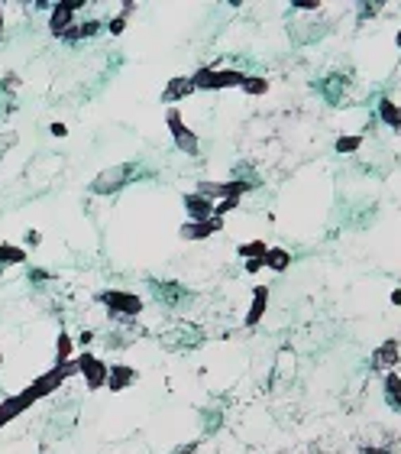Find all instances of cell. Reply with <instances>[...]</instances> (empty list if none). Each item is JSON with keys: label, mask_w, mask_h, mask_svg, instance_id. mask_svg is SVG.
I'll use <instances>...</instances> for the list:
<instances>
[{"label": "cell", "mask_w": 401, "mask_h": 454, "mask_svg": "<svg viewBox=\"0 0 401 454\" xmlns=\"http://www.w3.org/2000/svg\"><path fill=\"white\" fill-rule=\"evenodd\" d=\"M398 363V341H385V344L378 347L376 354H372V367H395Z\"/></svg>", "instance_id": "obj_13"}, {"label": "cell", "mask_w": 401, "mask_h": 454, "mask_svg": "<svg viewBox=\"0 0 401 454\" xmlns=\"http://www.w3.org/2000/svg\"><path fill=\"white\" fill-rule=\"evenodd\" d=\"M363 454H392V451H385V448H363Z\"/></svg>", "instance_id": "obj_34"}, {"label": "cell", "mask_w": 401, "mask_h": 454, "mask_svg": "<svg viewBox=\"0 0 401 454\" xmlns=\"http://www.w3.org/2000/svg\"><path fill=\"white\" fill-rule=\"evenodd\" d=\"M49 133H52V137H69V127H65V123H59V120H55L52 127H49Z\"/></svg>", "instance_id": "obj_29"}, {"label": "cell", "mask_w": 401, "mask_h": 454, "mask_svg": "<svg viewBox=\"0 0 401 454\" xmlns=\"http://www.w3.org/2000/svg\"><path fill=\"white\" fill-rule=\"evenodd\" d=\"M30 260L26 246H13V244H0V266H20V263Z\"/></svg>", "instance_id": "obj_16"}, {"label": "cell", "mask_w": 401, "mask_h": 454, "mask_svg": "<svg viewBox=\"0 0 401 454\" xmlns=\"http://www.w3.org/2000/svg\"><path fill=\"white\" fill-rule=\"evenodd\" d=\"M16 140H20V137H16L13 130H10V133H0V156L7 153L10 147H16Z\"/></svg>", "instance_id": "obj_27"}, {"label": "cell", "mask_w": 401, "mask_h": 454, "mask_svg": "<svg viewBox=\"0 0 401 454\" xmlns=\"http://www.w3.org/2000/svg\"><path fill=\"white\" fill-rule=\"evenodd\" d=\"M133 380H136V370L127 367V363H110V367H107V386H110V393L127 390Z\"/></svg>", "instance_id": "obj_9"}, {"label": "cell", "mask_w": 401, "mask_h": 454, "mask_svg": "<svg viewBox=\"0 0 401 454\" xmlns=\"http://www.w3.org/2000/svg\"><path fill=\"white\" fill-rule=\"evenodd\" d=\"M265 305H269V289H265V285H256V293H252V305H250V312H246V324H250V328H256V324L262 322Z\"/></svg>", "instance_id": "obj_12"}, {"label": "cell", "mask_w": 401, "mask_h": 454, "mask_svg": "<svg viewBox=\"0 0 401 454\" xmlns=\"http://www.w3.org/2000/svg\"><path fill=\"white\" fill-rule=\"evenodd\" d=\"M185 211H188V221H211L214 217V201L204 195H185Z\"/></svg>", "instance_id": "obj_8"}, {"label": "cell", "mask_w": 401, "mask_h": 454, "mask_svg": "<svg viewBox=\"0 0 401 454\" xmlns=\"http://www.w3.org/2000/svg\"><path fill=\"white\" fill-rule=\"evenodd\" d=\"M243 72H233V69H197L191 75V85L194 91H220V88H240L243 85Z\"/></svg>", "instance_id": "obj_1"}, {"label": "cell", "mask_w": 401, "mask_h": 454, "mask_svg": "<svg viewBox=\"0 0 401 454\" xmlns=\"http://www.w3.org/2000/svg\"><path fill=\"white\" fill-rule=\"evenodd\" d=\"M378 117H382L395 133H401V108L395 101H382V104H378Z\"/></svg>", "instance_id": "obj_17"}, {"label": "cell", "mask_w": 401, "mask_h": 454, "mask_svg": "<svg viewBox=\"0 0 401 454\" xmlns=\"http://www.w3.org/2000/svg\"><path fill=\"white\" fill-rule=\"evenodd\" d=\"M4 26H7V16H4V7H0V39H4Z\"/></svg>", "instance_id": "obj_35"}, {"label": "cell", "mask_w": 401, "mask_h": 454, "mask_svg": "<svg viewBox=\"0 0 401 454\" xmlns=\"http://www.w3.org/2000/svg\"><path fill=\"white\" fill-rule=\"evenodd\" d=\"M84 7V0H62L52 7V16H49V30L52 36H65V33L75 26V13Z\"/></svg>", "instance_id": "obj_6"}, {"label": "cell", "mask_w": 401, "mask_h": 454, "mask_svg": "<svg viewBox=\"0 0 401 454\" xmlns=\"http://www.w3.org/2000/svg\"><path fill=\"white\" fill-rule=\"evenodd\" d=\"M0 367H4V354H0Z\"/></svg>", "instance_id": "obj_38"}, {"label": "cell", "mask_w": 401, "mask_h": 454, "mask_svg": "<svg viewBox=\"0 0 401 454\" xmlns=\"http://www.w3.org/2000/svg\"><path fill=\"white\" fill-rule=\"evenodd\" d=\"M197 451V441H191V445H182V448H175L172 454H194Z\"/></svg>", "instance_id": "obj_30"}, {"label": "cell", "mask_w": 401, "mask_h": 454, "mask_svg": "<svg viewBox=\"0 0 401 454\" xmlns=\"http://www.w3.org/2000/svg\"><path fill=\"white\" fill-rule=\"evenodd\" d=\"M133 13V4H127V7H123V13L120 16H114V20H110V23H107V30L114 33V36H120L123 30H127V16Z\"/></svg>", "instance_id": "obj_22"}, {"label": "cell", "mask_w": 401, "mask_h": 454, "mask_svg": "<svg viewBox=\"0 0 401 454\" xmlns=\"http://www.w3.org/2000/svg\"><path fill=\"white\" fill-rule=\"evenodd\" d=\"M26 246H39V244H42V234H39V231H26Z\"/></svg>", "instance_id": "obj_28"}, {"label": "cell", "mask_w": 401, "mask_h": 454, "mask_svg": "<svg viewBox=\"0 0 401 454\" xmlns=\"http://www.w3.org/2000/svg\"><path fill=\"white\" fill-rule=\"evenodd\" d=\"M395 46H398V49H401V30H398V36H395Z\"/></svg>", "instance_id": "obj_37"}, {"label": "cell", "mask_w": 401, "mask_h": 454, "mask_svg": "<svg viewBox=\"0 0 401 454\" xmlns=\"http://www.w3.org/2000/svg\"><path fill=\"white\" fill-rule=\"evenodd\" d=\"M265 250H269V246H265L262 240H250V244L240 246V256H246V260H262Z\"/></svg>", "instance_id": "obj_20"}, {"label": "cell", "mask_w": 401, "mask_h": 454, "mask_svg": "<svg viewBox=\"0 0 401 454\" xmlns=\"http://www.w3.org/2000/svg\"><path fill=\"white\" fill-rule=\"evenodd\" d=\"M191 91H194L191 78H172V81L165 85V91H162V104H178V101L188 98Z\"/></svg>", "instance_id": "obj_11"}, {"label": "cell", "mask_w": 401, "mask_h": 454, "mask_svg": "<svg viewBox=\"0 0 401 454\" xmlns=\"http://www.w3.org/2000/svg\"><path fill=\"white\" fill-rule=\"evenodd\" d=\"M71 351H75V338H69V334L62 331L59 341H55V363H69Z\"/></svg>", "instance_id": "obj_18"}, {"label": "cell", "mask_w": 401, "mask_h": 454, "mask_svg": "<svg viewBox=\"0 0 401 454\" xmlns=\"http://www.w3.org/2000/svg\"><path fill=\"white\" fill-rule=\"evenodd\" d=\"M33 402H36V399H33L30 390H23V393H16V396H10V399L0 402V429H4L7 422H13L16 416H23Z\"/></svg>", "instance_id": "obj_7"}, {"label": "cell", "mask_w": 401, "mask_h": 454, "mask_svg": "<svg viewBox=\"0 0 401 454\" xmlns=\"http://www.w3.org/2000/svg\"><path fill=\"white\" fill-rule=\"evenodd\" d=\"M359 143H363V137H340V140H337V153H340V156L356 153V149H359Z\"/></svg>", "instance_id": "obj_23"}, {"label": "cell", "mask_w": 401, "mask_h": 454, "mask_svg": "<svg viewBox=\"0 0 401 454\" xmlns=\"http://www.w3.org/2000/svg\"><path fill=\"white\" fill-rule=\"evenodd\" d=\"M75 367H78V373L84 377V386H88V390H104V386H107V367H110V363H104L100 357L78 354L75 357Z\"/></svg>", "instance_id": "obj_5"}, {"label": "cell", "mask_w": 401, "mask_h": 454, "mask_svg": "<svg viewBox=\"0 0 401 454\" xmlns=\"http://www.w3.org/2000/svg\"><path fill=\"white\" fill-rule=\"evenodd\" d=\"M262 266H269V270L275 273H285L288 266H291V256H288V250H279V246H269L262 256Z\"/></svg>", "instance_id": "obj_14"}, {"label": "cell", "mask_w": 401, "mask_h": 454, "mask_svg": "<svg viewBox=\"0 0 401 454\" xmlns=\"http://www.w3.org/2000/svg\"><path fill=\"white\" fill-rule=\"evenodd\" d=\"M20 85H23V81H20V75H16V72H4V78H0V91L13 94Z\"/></svg>", "instance_id": "obj_24"}, {"label": "cell", "mask_w": 401, "mask_h": 454, "mask_svg": "<svg viewBox=\"0 0 401 454\" xmlns=\"http://www.w3.org/2000/svg\"><path fill=\"white\" fill-rule=\"evenodd\" d=\"M100 33V23L98 20H84V23H75L69 33L62 39H69V42H81V39H91V36H98Z\"/></svg>", "instance_id": "obj_15"}, {"label": "cell", "mask_w": 401, "mask_h": 454, "mask_svg": "<svg viewBox=\"0 0 401 454\" xmlns=\"http://www.w3.org/2000/svg\"><path fill=\"white\" fill-rule=\"evenodd\" d=\"M236 201H240V198H223V201H217V205H214V217H220V221H223V215H230V211L236 208Z\"/></svg>", "instance_id": "obj_26"}, {"label": "cell", "mask_w": 401, "mask_h": 454, "mask_svg": "<svg viewBox=\"0 0 401 454\" xmlns=\"http://www.w3.org/2000/svg\"><path fill=\"white\" fill-rule=\"evenodd\" d=\"M10 114H16V98L7 91H0V117H10Z\"/></svg>", "instance_id": "obj_25"}, {"label": "cell", "mask_w": 401, "mask_h": 454, "mask_svg": "<svg viewBox=\"0 0 401 454\" xmlns=\"http://www.w3.org/2000/svg\"><path fill=\"white\" fill-rule=\"evenodd\" d=\"M385 393H388V402H392L395 409H401V377H398V373H388Z\"/></svg>", "instance_id": "obj_19"}, {"label": "cell", "mask_w": 401, "mask_h": 454, "mask_svg": "<svg viewBox=\"0 0 401 454\" xmlns=\"http://www.w3.org/2000/svg\"><path fill=\"white\" fill-rule=\"evenodd\" d=\"M392 305H401V289H395L392 293Z\"/></svg>", "instance_id": "obj_36"}, {"label": "cell", "mask_w": 401, "mask_h": 454, "mask_svg": "<svg viewBox=\"0 0 401 454\" xmlns=\"http://www.w3.org/2000/svg\"><path fill=\"white\" fill-rule=\"evenodd\" d=\"M165 123H168V133H172L175 147L182 149L185 156H197L201 143H197V133H194V130H188V123L182 120V110H178V108H168Z\"/></svg>", "instance_id": "obj_3"}, {"label": "cell", "mask_w": 401, "mask_h": 454, "mask_svg": "<svg viewBox=\"0 0 401 454\" xmlns=\"http://www.w3.org/2000/svg\"><path fill=\"white\" fill-rule=\"evenodd\" d=\"M240 88L246 94H265V91H269V81H265V78H256V75H246Z\"/></svg>", "instance_id": "obj_21"}, {"label": "cell", "mask_w": 401, "mask_h": 454, "mask_svg": "<svg viewBox=\"0 0 401 454\" xmlns=\"http://www.w3.org/2000/svg\"><path fill=\"white\" fill-rule=\"evenodd\" d=\"M133 172H136V166H129V162H123V166H110V169H104L91 182V192L94 195H114V192H120L123 185L133 178Z\"/></svg>", "instance_id": "obj_4"}, {"label": "cell", "mask_w": 401, "mask_h": 454, "mask_svg": "<svg viewBox=\"0 0 401 454\" xmlns=\"http://www.w3.org/2000/svg\"><path fill=\"white\" fill-rule=\"evenodd\" d=\"M295 7L298 10H301V7L304 10H318V0H295Z\"/></svg>", "instance_id": "obj_31"}, {"label": "cell", "mask_w": 401, "mask_h": 454, "mask_svg": "<svg viewBox=\"0 0 401 454\" xmlns=\"http://www.w3.org/2000/svg\"><path fill=\"white\" fill-rule=\"evenodd\" d=\"M220 227H223V221H220V217H211V221H188L182 227V237L185 240H207L211 234H217Z\"/></svg>", "instance_id": "obj_10"}, {"label": "cell", "mask_w": 401, "mask_h": 454, "mask_svg": "<svg viewBox=\"0 0 401 454\" xmlns=\"http://www.w3.org/2000/svg\"><path fill=\"white\" fill-rule=\"evenodd\" d=\"M91 341H94V334H91V331H81V338H78V344H81V347H88V344H91Z\"/></svg>", "instance_id": "obj_33"}, {"label": "cell", "mask_w": 401, "mask_h": 454, "mask_svg": "<svg viewBox=\"0 0 401 454\" xmlns=\"http://www.w3.org/2000/svg\"><path fill=\"white\" fill-rule=\"evenodd\" d=\"M100 305H107V312L117 318H136L143 312V299L136 293H123V289H107L98 295Z\"/></svg>", "instance_id": "obj_2"}, {"label": "cell", "mask_w": 401, "mask_h": 454, "mask_svg": "<svg viewBox=\"0 0 401 454\" xmlns=\"http://www.w3.org/2000/svg\"><path fill=\"white\" fill-rule=\"evenodd\" d=\"M246 270H250V273H259V270H262V260H246Z\"/></svg>", "instance_id": "obj_32"}]
</instances>
